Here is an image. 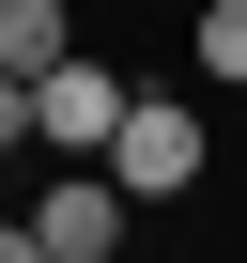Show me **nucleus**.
Wrapping results in <instances>:
<instances>
[{
	"label": "nucleus",
	"mask_w": 247,
	"mask_h": 263,
	"mask_svg": "<svg viewBox=\"0 0 247 263\" xmlns=\"http://www.w3.org/2000/svg\"><path fill=\"white\" fill-rule=\"evenodd\" d=\"M123 201H186L201 186V108H170V93H139V108H123V140L93 155Z\"/></svg>",
	"instance_id": "nucleus-1"
},
{
	"label": "nucleus",
	"mask_w": 247,
	"mask_h": 263,
	"mask_svg": "<svg viewBox=\"0 0 247 263\" xmlns=\"http://www.w3.org/2000/svg\"><path fill=\"white\" fill-rule=\"evenodd\" d=\"M123 108H139V93L77 47L62 78H31V140H47V155H108V140H123Z\"/></svg>",
	"instance_id": "nucleus-2"
},
{
	"label": "nucleus",
	"mask_w": 247,
	"mask_h": 263,
	"mask_svg": "<svg viewBox=\"0 0 247 263\" xmlns=\"http://www.w3.org/2000/svg\"><path fill=\"white\" fill-rule=\"evenodd\" d=\"M31 232H47L62 263H123V232H139V201H123L108 171H62V186L31 201Z\"/></svg>",
	"instance_id": "nucleus-3"
},
{
	"label": "nucleus",
	"mask_w": 247,
	"mask_h": 263,
	"mask_svg": "<svg viewBox=\"0 0 247 263\" xmlns=\"http://www.w3.org/2000/svg\"><path fill=\"white\" fill-rule=\"evenodd\" d=\"M77 31H62V0H0V78H62Z\"/></svg>",
	"instance_id": "nucleus-4"
},
{
	"label": "nucleus",
	"mask_w": 247,
	"mask_h": 263,
	"mask_svg": "<svg viewBox=\"0 0 247 263\" xmlns=\"http://www.w3.org/2000/svg\"><path fill=\"white\" fill-rule=\"evenodd\" d=\"M186 47H201V78H247V0H201Z\"/></svg>",
	"instance_id": "nucleus-5"
},
{
	"label": "nucleus",
	"mask_w": 247,
	"mask_h": 263,
	"mask_svg": "<svg viewBox=\"0 0 247 263\" xmlns=\"http://www.w3.org/2000/svg\"><path fill=\"white\" fill-rule=\"evenodd\" d=\"M0 155H47L31 140V78H0Z\"/></svg>",
	"instance_id": "nucleus-6"
},
{
	"label": "nucleus",
	"mask_w": 247,
	"mask_h": 263,
	"mask_svg": "<svg viewBox=\"0 0 247 263\" xmlns=\"http://www.w3.org/2000/svg\"><path fill=\"white\" fill-rule=\"evenodd\" d=\"M0 263H62V248H47V232H31V217H0Z\"/></svg>",
	"instance_id": "nucleus-7"
}]
</instances>
